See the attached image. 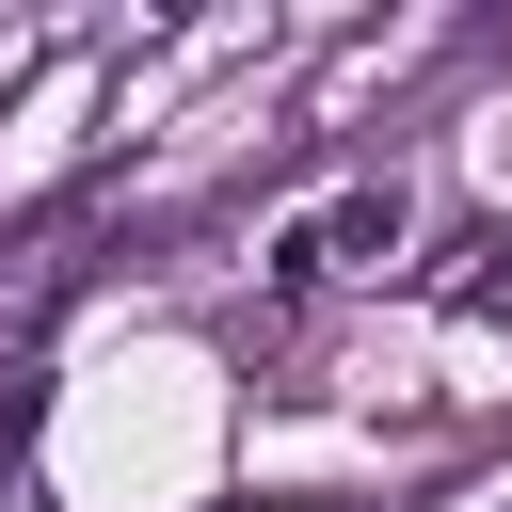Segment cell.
<instances>
[{
  "instance_id": "1",
  "label": "cell",
  "mask_w": 512,
  "mask_h": 512,
  "mask_svg": "<svg viewBox=\"0 0 512 512\" xmlns=\"http://www.w3.org/2000/svg\"><path fill=\"white\" fill-rule=\"evenodd\" d=\"M400 224H416V208H400V176H352V192H320V208L272 240V288H336V272H384V256H400Z\"/></svg>"
}]
</instances>
